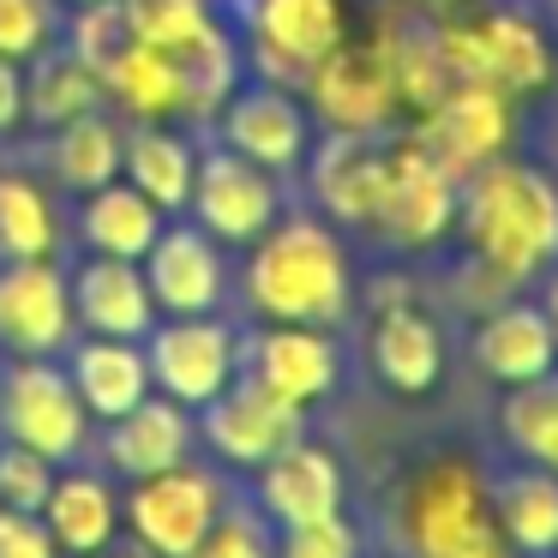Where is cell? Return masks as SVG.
Returning a JSON list of instances; mask_svg holds the SVG:
<instances>
[{
    "label": "cell",
    "mask_w": 558,
    "mask_h": 558,
    "mask_svg": "<svg viewBox=\"0 0 558 558\" xmlns=\"http://www.w3.org/2000/svg\"><path fill=\"white\" fill-rule=\"evenodd\" d=\"M366 349H373L378 385H390L397 397H426V390H438V378H445V330L409 301L385 306V313L373 318V342H366Z\"/></svg>",
    "instance_id": "26"
},
{
    "label": "cell",
    "mask_w": 558,
    "mask_h": 558,
    "mask_svg": "<svg viewBox=\"0 0 558 558\" xmlns=\"http://www.w3.org/2000/svg\"><path fill=\"white\" fill-rule=\"evenodd\" d=\"M433 7H438V13H450V7H469V0H433Z\"/></svg>",
    "instance_id": "46"
},
{
    "label": "cell",
    "mask_w": 558,
    "mask_h": 558,
    "mask_svg": "<svg viewBox=\"0 0 558 558\" xmlns=\"http://www.w3.org/2000/svg\"><path fill=\"white\" fill-rule=\"evenodd\" d=\"M229 510V486L222 474H210L205 462H174L162 474H145V481H126L121 493V529L133 541H145L157 558H186L205 529Z\"/></svg>",
    "instance_id": "8"
},
{
    "label": "cell",
    "mask_w": 558,
    "mask_h": 558,
    "mask_svg": "<svg viewBox=\"0 0 558 558\" xmlns=\"http://www.w3.org/2000/svg\"><path fill=\"white\" fill-rule=\"evenodd\" d=\"M486 498H493V522L517 558L558 553V474L553 469H534L529 462L522 474H505Z\"/></svg>",
    "instance_id": "32"
},
{
    "label": "cell",
    "mask_w": 558,
    "mask_h": 558,
    "mask_svg": "<svg viewBox=\"0 0 558 558\" xmlns=\"http://www.w3.org/2000/svg\"><path fill=\"white\" fill-rule=\"evenodd\" d=\"M438 54L457 85H493L517 97H541L553 85V43L529 13H469L450 7L438 19Z\"/></svg>",
    "instance_id": "4"
},
{
    "label": "cell",
    "mask_w": 558,
    "mask_h": 558,
    "mask_svg": "<svg viewBox=\"0 0 558 558\" xmlns=\"http://www.w3.org/2000/svg\"><path fill=\"white\" fill-rule=\"evenodd\" d=\"M66 289H73V318L90 337H133L145 342L157 325V301H150V282L138 270V258H102L85 253L66 270Z\"/></svg>",
    "instance_id": "20"
},
{
    "label": "cell",
    "mask_w": 558,
    "mask_h": 558,
    "mask_svg": "<svg viewBox=\"0 0 558 558\" xmlns=\"http://www.w3.org/2000/svg\"><path fill=\"white\" fill-rule=\"evenodd\" d=\"M241 301L258 325H342L354 301V270L337 222L277 217L246 246Z\"/></svg>",
    "instance_id": "1"
},
{
    "label": "cell",
    "mask_w": 558,
    "mask_h": 558,
    "mask_svg": "<svg viewBox=\"0 0 558 558\" xmlns=\"http://www.w3.org/2000/svg\"><path fill=\"white\" fill-rule=\"evenodd\" d=\"M66 217L54 205V186L25 169H0V265L7 258H61Z\"/></svg>",
    "instance_id": "33"
},
{
    "label": "cell",
    "mask_w": 558,
    "mask_h": 558,
    "mask_svg": "<svg viewBox=\"0 0 558 558\" xmlns=\"http://www.w3.org/2000/svg\"><path fill=\"white\" fill-rule=\"evenodd\" d=\"M253 474H258V510H265V522H277V529L330 517V510H342V498H349L342 462L330 457L325 445H313L306 433L294 438V445H282L270 462H258Z\"/></svg>",
    "instance_id": "22"
},
{
    "label": "cell",
    "mask_w": 558,
    "mask_h": 558,
    "mask_svg": "<svg viewBox=\"0 0 558 558\" xmlns=\"http://www.w3.org/2000/svg\"><path fill=\"white\" fill-rule=\"evenodd\" d=\"M198 450V421L193 409L169 402L162 390H150L138 409H126L121 421H102V469L121 481H145L174 462H186Z\"/></svg>",
    "instance_id": "21"
},
{
    "label": "cell",
    "mask_w": 558,
    "mask_h": 558,
    "mask_svg": "<svg viewBox=\"0 0 558 558\" xmlns=\"http://www.w3.org/2000/svg\"><path fill=\"white\" fill-rule=\"evenodd\" d=\"M61 43L78 54V61H90L102 73V66L114 61V54L133 43V31H126V13H121V0H85V7H73L66 13V31Z\"/></svg>",
    "instance_id": "38"
},
{
    "label": "cell",
    "mask_w": 558,
    "mask_h": 558,
    "mask_svg": "<svg viewBox=\"0 0 558 558\" xmlns=\"http://www.w3.org/2000/svg\"><path fill=\"white\" fill-rule=\"evenodd\" d=\"M66 378H73L78 402H85L90 421H121L126 409H138V402L150 397V361H145V342L133 337H90V330H78L73 342H66Z\"/></svg>",
    "instance_id": "23"
},
{
    "label": "cell",
    "mask_w": 558,
    "mask_h": 558,
    "mask_svg": "<svg viewBox=\"0 0 558 558\" xmlns=\"http://www.w3.org/2000/svg\"><path fill=\"white\" fill-rule=\"evenodd\" d=\"M409 133L433 150L438 169H450L457 181H469L474 169H486L493 157L510 150L517 114H510V97L493 90V85H450L426 114H414Z\"/></svg>",
    "instance_id": "14"
},
{
    "label": "cell",
    "mask_w": 558,
    "mask_h": 558,
    "mask_svg": "<svg viewBox=\"0 0 558 558\" xmlns=\"http://www.w3.org/2000/svg\"><path fill=\"white\" fill-rule=\"evenodd\" d=\"M474 366L498 385H529V378L553 373L558 366V330L546 318V306H529V301H510L498 313H486L474 325V342H469Z\"/></svg>",
    "instance_id": "25"
},
{
    "label": "cell",
    "mask_w": 558,
    "mask_h": 558,
    "mask_svg": "<svg viewBox=\"0 0 558 558\" xmlns=\"http://www.w3.org/2000/svg\"><path fill=\"white\" fill-rule=\"evenodd\" d=\"M277 558H361V529L342 510L313 522H289L277 534Z\"/></svg>",
    "instance_id": "40"
},
{
    "label": "cell",
    "mask_w": 558,
    "mask_h": 558,
    "mask_svg": "<svg viewBox=\"0 0 558 558\" xmlns=\"http://www.w3.org/2000/svg\"><path fill=\"white\" fill-rule=\"evenodd\" d=\"M193 174H198V145L181 121H126L121 181H133L162 217H186Z\"/></svg>",
    "instance_id": "24"
},
{
    "label": "cell",
    "mask_w": 558,
    "mask_h": 558,
    "mask_svg": "<svg viewBox=\"0 0 558 558\" xmlns=\"http://www.w3.org/2000/svg\"><path fill=\"white\" fill-rule=\"evenodd\" d=\"M61 7H85V0H61Z\"/></svg>",
    "instance_id": "47"
},
{
    "label": "cell",
    "mask_w": 558,
    "mask_h": 558,
    "mask_svg": "<svg viewBox=\"0 0 558 558\" xmlns=\"http://www.w3.org/2000/svg\"><path fill=\"white\" fill-rule=\"evenodd\" d=\"M498 433L522 462L558 474V366L529 385H510L505 409H498Z\"/></svg>",
    "instance_id": "35"
},
{
    "label": "cell",
    "mask_w": 558,
    "mask_h": 558,
    "mask_svg": "<svg viewBox=\"0 0 558 558\" xmlns=\"http://www.w3.org/2000/svg\"><path fill=\"white\" fill-rule=\"evenodd\" d=\"M210 126H217V145H229L234 157L270 174H294L313 150V114H306L301 90L265 85V78H241Z\"/></svg>",
    "instance_id": "13"
},
{
    "label": "cell",
    "mask_w": 558,
    "mask_h": 558,
    "mask_svg": "<svg viewBox=\"0 0 558 558\" xmlns=\"http://www.w3.org/2000/svg\"><path fill=\"white\" fill-rule=\"evenodd\" d=\"M162 222H169V217H162V210L150 205L133 181H109V186H97V193L78 198L73 229H78V246H85V253L145 258L150 241L162 234Z\"/></svg>",
    "instance_id": "29"
},
{
    "label": "cell",
    "mask_w": 558,
    "mask_h": 558,
    "mask_svg": "<svg viewBox=\"0 0 558 558\" xmlns=\"http://www.w3.org/2000/svg\"><path fill=\"white\" fill-rule=\"evenodd\" d=\"M43 529H49L61 558H90L121 534V486L109 469H85V462H61L37 505Z\"/></svg>",
    "instance_id": "19"
},
{
    "label": "cell",
    "mask_w": 558,
    "mask_h": 558,
    "mask_svg": "<svg viewBox=\"0 0 558 558\" xmlns=\"http://www.w3.org/2000/svg\"><path fill=\"white\" fill-rule=\"evenodd\" d=\"M102 97H109V109L121 121H181V73H174V54L133 37L102 66Z\"/></svg>",
    "instance_id": "31"
},
{
    "label": "cell",
    "mask_w": 558,
    "mask_h": 558,
    "mask_svg": "<svg viewBox=\"0 0 558 558\" xmlns=\"http://www.w3.org/2000/svg\"><path fill=\"white\" fill-rule=\"evenodd\" d=\"M121 150H126V121L114 109L78 114V121L43 133V162H49V181L61 193L85 198L97 186L121 181Z\"/></svg>",
    "instance_id": "27"
},
{
    "label": "cell",
    "mask_w": 558,
    "mask_h": 558,
    "mask_svg": "<svg viewBox=\"0 0 558 558\" xmlns=\"http://www.w3.org/2000/svg\"><path fill=\"white\" fill-rule=\"evenodd\" d=\"M301 169L318 217L337 229H373L378 181H385V133H325Z\"/></svg>",
    "instance_id": "18"
},
{
    "label": "cell",
    "mask_w": 558,
    "mask_h": 558,
    "mask_svg": "<svg viewBox=\"0 0 558 558\" xmlns=\"http://www.w3.org/2000/svg\"><path fill=\"white\" fill-rule=\"evenodd\" d=\"M66 7L61 0H0V61H37L61 43Z\"/></svg>",
    "instance_id": "36"
},
{
    "label": "cell",
    "mask_w": 558,
    "mask_h": 558,
    "mask_svg": "<svg viewBox=\"0 0 558 558\" xmlns=\"http://www.w3.org/2000/svg\"><path fill=\"white\" fill-rule=\"evenodd\" d=\"M54 469H61V462H49V457H37V450L0 438V505L7 510H37L43 493H49V481H54Z\"/></svg>",
    "instance_id": "41"
},
{
    "label": "cell",
    "mask_w": 558,
    "mask_h": 558,
    "mask_svg": "<svg viewBox=\"0 0 558 558\" xmlns=\"http://www.w3.org/2000/svg\"><path fill=\"white\" fill-rule=\"evenodd\" d=\"M25 126V66L0 61V138Z\"/></svg>",
    "instance_id": "43"
},
{
    "label": "cell",
    "mask_w": 558,
    "mask_h": 558,
    "mask_svg": "<svg viewBox=\"0 0 558 558\" xmlns=\"http://www.w3.org/2000/svg\"><path fill=\"white\" fill-rule=\"evenodd\" d=\"M174 54V73H181V126H210L217 109L234 97V85L246 78V54L222 19H210L198 37H186Z\"/></svg>",
    "instance_id": "28"
},
{
    "label": "cell",
    "mask_w": 558,
    "mask_h": 558,
    "mask_svg": "<svg viewBox=\"0 0 558 558\" xmlns=\"http://www.w3.org/2000/svg\"><path fill=\"white\" fill-rule=\"evenodd\" d=\"M457 229L474 265L498 282H522L558 265V186L546 169L517 157H493L457 193Z\"/></svg>",
    "instance_id": "2"
},
{
    "label": "cell",
    "mask_w": 558,
    "mask_h": 558,
    "mask_svg": "<svg viewBox=\"0 0 558 558\" xmlns=\"http://www.w3.org/2000/svg\"><path fill=\"white\" fill-rule=\"evenodd\" d=\"M90 414L66 378L61 354H13L0 366V438L49 462H78L90 445Z\"/></svg>",
    "instance_id": "5"
},
{
    "label": "cell",
    "mask_w": 558,
    "mask_h": 558,
    "mask_svg": "<svg viewBox=\"0 0 558 558\" xmlns=\"http://www.w3.org/2000/svg\"><path fill=\"white\" fill-rule=\"evenodd\" d=\"M378 43H385L390 54V73H397V97L409 114H426L438 97H445L457 78H450L445 54H438V31L421 25V19H409V25H373Z\"/></svg>",
    "instance_id": "34"
},
{
    "label": "cell",
    "mask_w": 558,
    "mask_h": 558,
    "mask_svg": "<svg viewBox=\"0 0 558 558\" xmlns=\"http://www.w3.org/2000/svg\"><path fill=\"white\" fill-rule=\"evenodd\" d=\"M301 102L325 133H385L402 114V97H397V73H390V54L378 43V31H366V37L349 31L306 73Z\"/></svg>",
    "instance_id": "7"
},
{
    "label": "cell",
    "mask_w": 558,
    "mask_h": 558,
    "mask_svg": "<svg viewBox=\"0 0 558 558\" xmlns=\"http://www.w3.org/2000/svg\"><path fill=\"white\" fill-rule=\"evenodd\" d=\"M150 282V301L162 318H193V313H222L229 294V258L222 241H210L193 217H169L162 234L150 241V253L138 258Z\"/></svg>",
    "instance_id": "16"
},
{
    "label": "cell",
    "mask_w": 558,
    "mask_h": 558,
    "mask_svg": "<svg viewBox=\"0 0 558 558\" xmlns=\"http://www.w3.org/2000/svg\"><path fill=\"white\" fill-rule=\"evenodd\" d=\"M186 558H277V534L265 529V510H234L229 505Z\"/></svg>",
    "instance_id": "39"
},
{
    "label": "cell",
    "mask_w": 558,
    "mask_h": 558,
    "mask_svg": "<svg viewBox=\"0 0 558 558\" xmlns=\"http://www.w3.org/2000/svg\"><path fill=\"white\" fill-rule=\"evenodd\" d=\"M97 109H109L102 73L90 61H78L66 43H54L49 54L25 61V126L54 133V126L78 121V114H97Z\"/></svg>",
    "instance_id": "30"
},
{
    "label": "cell",
    "mask_w": 558,
    "mask_h": 558,
    "mask_svg": "<svg viewBox=\"0 0 558 558\" xmlns=\"http://www.w3.org/2000/svg\"><path fill=\"white\" fill-rule=\"evenodd\" d=\"M90 558H157V553H150L145 541H133V534L121 529V534H114L109 546H102V553H90Z\"/></svg>",
    "instance_id": "44"
},
{
    "label": "cell",
    "mask_w": 558,
    "mask_h": 558,
    "mask_svg": "<svg viewBox=\"0 0 558 558\" xmlns=\"http://www.w3.org/2000/svg\"><path fill=\"white\" fill-rule=\"evenodd\" d=\"M457 193L462 181L450 169H438L433 150L414 133L385 145V181H378V210H373V234L402 253L438 246L457 229Z\"/></svg>",
    "instance_id": "9"
},
{
    "label": "cell",
    "mask_w": 558,
    "mask_h": 558,
    "mask_svg": "<svg viewBox=\"0 0 558 558\" xmlns=\"http://www.w3.org/2000/svg\"><path fill=\"white\" fill-rule=\"evenodd\" d=\"M241 373L294 409H318L342 378V354L325 325H258V337L241 342Z\"/></svg>",
    "instance_id": "17"
},
{
    "label": "cell",
    "mask_w": 558,
    "mask_h": 558,
    "mask_svg": "<svg viewBox=\"0 0 558 558\" xmlns=\"http://www.w3.org/2000/svg\"><path fill=\"white\" fill-rule=\"evenodd\" d=\"M78 337L73 289L61 258H7L0 265V349L7 354H66Z\"/></svg>",
    "instance_id": "15"
},
{
    "label": "cell",
    "mask_w": 558,
    "mask_h": 558,
    "mask_svg": "<svg viewBox=\"0 0 558 558\" xmlns=\"http://www.w3.org/2000/svg\"><path fill=\"white\" fill-rule=\"evenodd\" d=\"M241 31L253 78L301 90L306 73L349 37V0H241Z\"/></svg>",
    "instance_id": "6"
},
{
    "label": "cell",
    "mask_w": 558,
    "mask_h": 558,
    "mask_svg": "<svg viewBox=\"0 0 558 558\" xmlns=\"http://www.w3.org/2000/svg\"><path fill=\"white\" fill-rule=\"evenodd\" d=\"M402 541L414 558H517L469 457H433L402 486Z\"/></svg>",
    "instance_id": "3"
},
{
    "label": "cell",
    "mask_w": 558,
    "mask_h": 558,
    "mask_svg": "<svg viewBox=\"0 0 558 558\" xmlns=\"http://www.w3.org/2000/svg\"><path fill=\"white\" fill-rule=\"evenodd\" d=\"M126 31L138 43H157V49H181L186 37L217 19V0H121Z\"/></svg>",
    "instance_id": "37"
},
{
    "label": "cell",
    "mask_w": 558,
    "mask_h": 558,
    "mask_svg": "<svg viewBox=\"0 0 558 558\" xmlns=\"http://www.w3.org/2000/svg\"><path fill=\"white\" fill-rule=\"evenodd\" d=\"M546 318H553V330H558V265H553V289H546Z\"/></svg>",
    "instance_id": "45"
},
{
    "label": "cell",
    "mask_w": 558,
    "mask_h": 558,
    "mask_svg": "<svg viewBox=\"0 0 558 558\" xmlns=\"http://www.w3.org/2000/svg\"><path fill=\"white\" fill-rule=\"evenodd\" d=\"M193 421H198V445H205L217 462L246 469V474L306 433V409L282 402L277 390H265L258 378H246V373L234 378L229 390H217Z\"/></svg>",
    "instance_id": "12"
},
{
    "label": "cell",
    "mask_w": 558,
    "mask_h": 558,
    "mask_svg": "<svg viewBox=\"0 0 558 558\" xmlns=\"http://www.w3.org/2000/svg\"><path fill=\"white\" fill-rule=\"evenodd\" d=\"M0 558H61L43 529L37 510H7L0 505Z\"/></svg>",
    "instance_id": "42"
},
{
    "label": "cell",
    "mask_w": 558,
    "mask_h": 558,
    "mask_svg": "<svg viewBox=\"0 0 558 558\" xmlns=\"http://www.w3.org/2000/svg\"><path fill=\"white\" fill-rule=\"evenodd\" d=\"M277 181L282 174L234 157L229 145H210V150H198V174H193L186 217L222 246H253L258 234L282 217V186Z\"/></svg>",
    "instance_id": "11"
},
{
    "label": "cell",
    "mask_w": 558,
    "mask_h": 558,
    "mask_svg": "<svg viewBox=\"0 0 558 558\" xmlns=\"http://www.w3.org/2000/svg\"><path fill=\"white\" fill-rule=\"evenodd\" d=\"M150 385L181 409H205L217 390L241 378V330L222 313H193V318H157L145 337Z\"/></svg>",
    "instance_id": "10"
}]
</instances>
